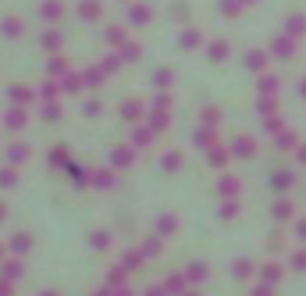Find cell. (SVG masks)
Returning a JSON list of instances; mask_svg holds the SVG:
<instances>
[{"label": "cell", "instance_id": "1", "mask_svg": "<svg viewBox=\"0 0 306 296\" xmlns=\"http://www.w3.org/2000/svg\"><path fill=\"white\" fill-rule=\"evenodd\" d=\"M25 125H29V111H25L21 104H11V111H7V118H4V129H7V132H25Z\"/></svg>", "mask_w": 306, "mask_h": 296}, {"label": "cell", "instance_id": "2", "mask_svg": "<svg viewBox=\"0 0 306 296\" xmlns=\"http://www.w3.org/2000/svg\"><path fill=\"white\" fill-rule=\"evenodd\" d=\"M4 157H7V164L21 168L25 161H32V147H29V143H21V140H14V143L7 147V153H4Z\"/></svg>", "mask_w": 306, "mask_h": 296}, {"label": "cell", "instance_id": "3", "mask_svg": "<svg viewBox=\"0 0 306 296\" xmlns=\"http://www.w3.org/2000/svg\"><path fill=\"white\" fill-rule=\"evenodd\" d=\"M39 18H43L47 25H57V22L64 18V4H61V0H43V4H39Z\"/></svg>", "mask_w": 306, "mask_h": 296}, {"label": "cell", "instance_id": "4", "mask_svg": "<svg viewBox=\"0 0 306 296\" xmlns=\"http://www.w3.org/2000/svg\"><path fill=\"white\" fill-rule=\"evenodd\" d=\"M36 89H29V86H21V82H14L11 89H7V100L11 104H21V107H29V104H36Z\"/></svg>", "mask_w": 306, "mask_h": 296}, {"label": "cell", "instance_id": "5", "mask_svg": "<svg viewBox=\"0 0 306 296\" xmlns=\"http://www.w3.org/2000/svg\"><path fill=\"white\" fill-rule=\"evenodd\" d=\"M132 161H136V147H132V143H128V147H114V150H111V157H107L111 168H128Z\"/></svg>", "mask_w": 306, "mask_h": 296}, {"label": "cell", "instance_id": "6", "mask_svg": "<svg viewBox=\"0 0 306 296\" xmlns=\"http://www.w3.org/2000/svg\"><path fill=\"white\" fill-rule=\"evenodd\" d=\"M39 47H43L47 54H61V47H64V36H61L57 29H47V32L39 36Z\"/></svg>", "mask_w": 306, "mask_h": 296}, {"label": "cell", "instance_id": "7", "mask_svg": "<svg viewBox=\"0 0 306 296\" xmlns=\"http://www.w3.org/2000/svg\"><path fill=\"white\" fill-rule=\"evenodd\" d=\"M143 114H146V107H143V100H125V104H121V118H125L128 125H136V122H143Z\"/></svg>", "mask_w": 306, "mask_h": 296}, {"label": "cell", "instance_id": "8", "mask_svg": "<svg viewBox=\"0 0 306 296\" xmlns=\"http://www.w3.org/2000/svg\"><path fill=\"white\" fill-rule=\"evenodd\" d=\"M114 182H118V179H114V168L107 164V168H96V171H93V182H89V186H93V189H114Z\"/></svg>", "mask_w": 306, "mask_h": 296}, {"label": "cell", "instance_id": "9", "mask_svg": "<svg viewBox=\"0 0 306 296\" xmlns=\"http://www.w3.org/2000/svg\"><path fill=\"white\" fill-rule=\"evenodd\" d=\"M7 250H11L14 257H25V253L32 250V235H29V232H14L11 243H7Z\"/></svg>", "mask_w": 306, "mask_h": 296}, {"label": "cell", "instance_id": "10", "mask_svg": "<svg viewBox=\"0 0 306 296\" xmlns=\"http://www.w3.org/2000/svg\"><path fill=\"white\" fill-rule=\"evenodd\" d=\"M153 136H157V132H153L150 125H139V122H136V129H132V140H128V143H132L136 150H146L153 143Z\"/></svg>", "mask_w": 306, "mask_h": 296}, {"label": "cell", "instance_id": "11", "mask_svg": "<svg viewBox=\"0 0 306 296\" xmlns=\"http://www.w3.org/2000/svg\"><path fill=\"white\" fill-rule=\"evenodd\" d=\"M78 18H82V22H96V18H100V14H103V4H100V0H78Z\"/></svg>", "mask_w": 306, "mask_h": 296}, {"label": "cell", "instance_id": "12", "mask_svg": "<svg viewBox=\"0 0 306 296\" xmlns=\"http://www.w3.org/2000/svg\"><path fill=\"white\" fill-rule=\"evenodd\" d=\"M150 22H153L150 4H132L128 7V25H150Z\"/></svg>", "mask_w": 306, "mask_h": 296}, {"label": "cell", "instance_id": "13", "mask_svg": "<svg viewBox=\"0 0 306 296\" xmlns=\"http://www.w3.org/2000/svg\"><path fill=\"white\" fill-rule=\"evenodd\" d=\"M68 72H72V65H68L61 54H50V61H47V75H54V78H64Z\"/></svg>", "mask_w": 306, "mask_h": 296}, {"label": "cell", "instance_id": "14", "mask_svg": "<svg viewBox=\"0 0 306 296\" xmlns=\"http://www.w3.org/2000/svg\"><path fill=\"white\" fill-rule=\"evenodd\" d=\"M0 32H4L7 40H18V36H25V22H21V18H4V22H0Z\"/></svg>", "mask_w": 306, "mask_h": 296}, {"label": "cell", "instance_id": "15", "mask_svg": "<svg viewBox=\"0 0 306 296\" xmlns=\"http://www.w3.org/2000/svg\"><path fill=\"white\" fill-rule=\"evenodd\" d=\"M0 271H4V279L18 282V279H21V271H25V264H21V257H11V261H0Z\"/></svg>", "mask_w": 306, "mask_h": 296}, {"label": "cell", "instance_id": "16", "mask_svg": "<svg viewBox=\"0 0 306 296\" xmlns=\"http://www.w3.org/2000/svg\"><path fill=\"white\" fill-rule=\"evenodd\" d=\"M118 54H121V61L128 65V61H139V57H143V47H139V43H132V40H125V43L118 47Z\"/></svg>", "mask_w": 306, "mask_h": 296}, {"label": "cell", "instance_id": "17", "mask_svg": "<svg viewBox=\"0 0 306 296\" xmlns=\"http://www.w3.org/2000/svg\"><path fill=\"white\" fill-rule=\"evenodd\" d=\"M39 100H43V104H47V100H61V86L54 82V75L39 86Z\"/></svg>", "mask_w": 306, "mask_h": 296}, {"label": "cell", "instance_id": "18", "mask_svg": "<svg viewBox=\"0 0 306 296\" xmlns=\"http://www.w3.org/2000/svg\"><path fill=\"white\" fill-rule=\"evenodd\" d=\"M111 243H114V239H111L107 228H96V232L89 235V246H93V250H111Z\"/></svg>", "mask_w": 306, "mask_h": 296}, {"label": "cell", "instance_id": "19", "mask_svg": "<svg viewBox=\"0 0 306 296\" xmlns=\"http://www.w3.org/2000/svg\"><path fill=\"white\" fill-rule=\"evenodd\" d=\"M125 282H128L125 264H118V268H111V271H107V289H118V286H125Z\"/></svg>", "mask_w": 306, "mask_h": 296}, {"label": "cell", "instance_id": "20", "mask_svg": "<svg viewBox=\"0 0 306 296\" xmlns=\"http://www.w3.org/2000/svg\"><path fill=\"white\" fill-rule=\"evenodd\" d=\"M82 82H85L89 89H96V86L107 82V72H103V68H85V72H82Z\"/></svg>", "mask_w": 306, "mask_h": 296}, {"label": "cell", "instance_id": "21", "mask_svg": "<svg viewBox=\"0 0 306 296\" xmlns=\"http://www.w3.org/2000/svg\"><path fill=\"white\" fill-rule=\"evenodd\" d=\"M178 43H182V50H196V47L203 43V36H200V32H192V29H185V32L178 36Z\"/></svg>", "mask_w": 306, "mask_h": 296}, {"label": "cell", "instance_id": "22", "mask_svg": "<svg viewBox=\"0 0 306 296\" xmlns=\"http://www.w3.org/2000/svg\"><path fill=\"white\" fill-rule=\"evenodd\" d=\"M167 125H171V114H167V111H153L150 114V129L153 132H164Z\"/></svg>", "mask_w": 306, "mask_h": 296}, {"label": "cell", "instance_id": "23", "mask_svg": "<svg viewBox=\"0 0 306 296\" xmlns=\"http://www.w3.org/2000/svg\"><path fill=\"white\" fill-rule=\"evenodd\" d=\"M103 40H107L111 47H121V43H125V25H111V29L103 32Z\"/></svg>", "mask_w": 306, "mask_h": 296}, {"label": "cell", "instance_id": "24", "mask_svg": "<svg viewBox=\"0 0 306 296\" xmlns=\"http://www.w3.org/2000/svg\"><path fill=\"white\" fill-rule=\"evenodd\" d=\"M39 114H43V118H47V122H57V118H61V114H64V107H61V104H57V100H47V104H43V111H39Z\"/></svg>", "mask_w": 306, "mask_h": 296}, {"label": "cell", "instance_id": "25", "mask_svg": "<svg viewBox=\"0 0 306 296\" xmlns=\"http://www.w3.org/2000/svg\"><path fill=\"white\" fill-rule=\"evenodd\" d=\"M160 168H164V171H178V168H182V153H178V150L164 153V157H160Z\"/></svg>", "mask_w": 306, "mask_h": 296}, {"label": "cell", "instance_id": "26", "mask_svg": "<svg viewBox=\"0 0 306 296\" xmlns=\"http://www.w3.org/2000/svg\"><path fill=\"white\" fill-rule=\"evenodd\" d=\"M0 186H4V189H14V186H18V171H14V164L0 168Z\"/></svg>", "mask_w": 306, "mask_h": 296}, {"label": "cell", "instance_id": "27", "mask_svg": "<svg viewBox=\"0 0 306 296\" xmlns=\"http://www.w3.org/2000/svg\"><path fill=\"white\" fill-rule=\"evenodd\" d=\"M64 89H68V93H82V89H85L82 72H68V75H64Z\"/></svg>", "mask_w": 306, "mask_h": 296}, {"label": "cell", "instance_id": "28", "mask_svg": "<svg viewBox=\"0 0 306 296\" xmlns=\"http://www.w3.org/2000/svg\"><path fill=\"white\" fill-rule=\"evenodd\" d=\"M143 261H146V257H143V250H128V253H125V261H121V264H125V271H136V268H139V264H143Z\"/></svg>", "mask_w": 306, "mask_h": 296}, {"label": "cell", "instance_id": "29", "mask_svg": "<svg viewBox=\"0 0 306 296\" xmlns=\"http://www.w3.org/2000/svg\"><path fill=\"white\" fill-rule=\"evenodd\" d=\"M50 164H54V168H68V147H54L50 150Z\"/></svg>", "mask_w": 306, "mask_h": 296}, {"label": "cell", "instance_id": "30", "mask_svg": "<svg viewBox=\"0 0 306 296\" xmlns=\"http://www.w3.org/2000/svg\"><path fill=\"white\" fill-rule=\"evenodd\" d=\"M171 82H174L171 68H157V72H153V86H157V89H164V86H171Z\"/></svg>", "mask_w": 306, "mask_h": 296}, {"label": "cell", "instance_id": "31", "mask_svg": "<svg viewBox=\"0 0 306 296\" xmlns=\"http://www.w3.org/2000/svg\"><path fill=\"white\" fill-rule=\"evenodd\" d=\"M174 228H178V222H174V214H164V218L157 222V232H160V235H171Z\"/></svg>", "mask_w": 306, "mask_h": 296}, {"label": "cell", "instance_id": "32", "mask_svg": "<svg viewBox=\"0 0 306 296\" xmlns=\"http://www.w3.org/2000/svg\"><path fill=\"white\" fill-rule=\"evenodd\" d=\"M121 65H125V61H121V54H111V57H103V65H100V68H103L107 75H114Z\"/></svg>", "mask_w": 306, "mask_h": 296}, {"label": "cell", "instance_id": "33", "mask_svg": "<svg viewBox=\"0 0 306 296\" xmlns=\"http://www.w3.org/2000/svg\"><path fill=\"white\" fill-rule=\"evenodd\" d=\"M139 250H143V257H157V253H160V239H153V235H150Z\"/></svg>", "mask_w": 306, "mask_h": 296}, {"label": "cell", "instance_id": "34", "mask_svg": "<svg viewBox=\"0 0 306 296\" xmlns=\"http://www.w3.org/2000/svg\"><path fill=\"white\" fill-rule=\"evenodd\" d=\"M185 275H189L192 282H203V279H207V264H192V268H189Z\"/></svg>", "mask_w": 306, "mask_h": 296}, {"label": "cell", "instance_id": "35", "mask_svg": "<svg viewBox=\"0 0 306 296\" xmlns=\"http://www.w3.org/2000/svg\"><path fill=\"white\" fill-rule=\"evenodd\" d=\"M164 289H167V296H174V293H182V289H185V282L174 275V279H167V282H164Z\"/></svg>", "mask_w": 306, "mask_h": 296}, {"label": "cell", "instance_id": "36", "mask_svg": "<svg viewBox=\"0 0 306 296\" xmlns=\"http://www.w3.org/2000/svg\"><path fill=\"white\" fill-rule=\"evenodd\" d=\"M167 107H171V96L157 93V100H153V111H167Z\"/></svg>", "mask_w": 306, "mask_h": 296}, {"label": "cell", "instance_id": "37", "mask_svg": "<svg viewBox=\"0 0 306 296\" xmlns=\"http://www.w3.org/2000/svg\"><path fill=\"white\" fill-rule=\"evenodd\" d=\"M100 111H103V107H100V100H96V96H93V100H85V114H89V118H96Z\"/></svg>", "mask_w": 306, "mask_h": 296}, {"label": "cell", "instance_id": "38", "mask_svg": "<svg viewBox=\"0 0 306 296\" xmlns=\"http://www.w3.org/2000/svg\"><path fill=\"white\" fill-rule=\"evenodd\" d=\"M0 296H14V286H11V279H4V275H0Z\"/></svg>", "mask_w": 306, "mask_h": 296}, {"label": "cell", "instance_id": "39", "mask_svg": "<svg viewBox=\"0 0 306 296\" xmlns=\"http://www.w3.org/2000/svg\"><path fill=\"white\" fill-rule=\"evenodd\" d=\"M221 54H228V47H225V43H214V50H210V57H214V61H217V57H221Z\"/></svg>", "mask_w": 306, "mask_h": 296}, {"label": "cell", "instance_id": "40", "mask_svg": "<svg viewBox=\"0 0 306 296\" xmlns=\"http://www.w3.org/2000/svg\"><path fill=\"white\" fill-rule=\"evenodd\" d=\"M111 296H136L132 289H125V286H118V289H111Z\"/></svg>", "mask_w": 306, "mask_h": 296}, {"label": "cell", "instance_id": "41", "mask_svg": "<svg viewBox=\"0 0 306 296\" xmlns=\"http://www.w3.org/2000/svg\"><path fill=\"white\" fill-rule=\"evenodd\" d=\"M146 296H167V289H164V286H157V289H146Z\"/></svg>", "mask_w": 306, "mask_h": 296}, {"label": "cell", "instance_id": "42", "mask_svg": "<svg viewBox=\"0 0 306 296\" xmlns=\"http://www.w3.org/2000/svg\"><path fill=\"white\" fill-rule=\"evenodd\" d=\"M7 222V204H4V200H0V225Z\"/></svg>", "mask_w": 306, "mask_h": 296}, {"label": "cell", "instance_id": "43", "mask_svg": "<svg viewBox=\"0 0 306 296\" xmlns=\"http://www.w3.org/2000/svg\"><path fill=\"white\" fill-rule=\"evenodd\" d=\"M39 296H61V293H57V289H43Z\"/></svg>", "mask_w": 306, "mask_h": 296}, {"label": "cell", "instance_id": "44", "mask_svg": "<svg viewBox=\"0 0 306 296\" xmlns=\"http://www.w3.org/2000/svg\"><path fill=\"white\" fill-rule=\"evenodd\" d=\"M4 246H7V243H0V261H4V253H7V250H4Z\"/></svg>", "mask_w": 306, "mask_h": 296}, {"label": "cell", "instance_id": "45", "mask_svg": "<svg viewBox=\"0 0 306 296\" xmlns=\"http://www.w3.org/2000/svg\"><path fill=\"white\" fill-rule=\"evenodd\" d=\"M96 296H111V289H100V293H96Z\"/></svg>", "mask_w": 306, "mask_h": 296}, {"label": "cell", "instance_id": "46", "mask_svg": "<svg viewBox=\"0 0 306 296\" xmlns=\"http://www.w3.org/2000/svg\"><path fill=\"white\" fill-rule=\"evenodd\" d=\"M189 296H192V293H189Z\"/></svg>", "mask_w": 306, "mask_h": 296}]
</instances>
